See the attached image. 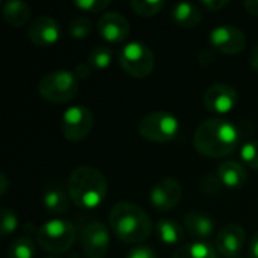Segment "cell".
<instances>
[{
	"label": "cell",
	"mask_w": 258,
	"mask_h": 258,
	"mask_svg": "<svg viewBox=\"0 0 258 258\" xmlns=\"http://www.w3.org/2000/svg\"><path fill=\"white\" fill-rule=\"evenodd\" d=\"M221 187H222V183H221L218 174H209L201 183V189L207 195H215V194L221 192Z\"/></svg>",
	"instance_id": "obj_30"
},
{
	"label": "cell",
	"mask_w": 258,
	"mask_h": 258,
	"mask_svg": "<svg viewBox=\"0 0 258 258\" xmlns=\"http://www.w3.org/2000/svg\"><path fill=\"white\" fill-rule=\"evenodd\" d=\"M48 258H59V257H48Z\"/></svg>",
	"instance_id": "obj_38"
},
{
	"label": "cell",
	"mask_w": 258,
	"mask_h": 258,
	"mask_svg": "<svg viewBox=\"0 0 258 258\" xmlns=\"http://www.w3.org/2000/svg\"><path fill=\"white\" fill-rule=\"evenodd\" d=\"M240 157L246 166L258 171V141L245 142L240 148Z\"/></svg>",
	"instance_id": "obj_27"
},
{
	"label": "cell",
	"mask_w": 258,
	"mask_h": 258,
	"mask_svg": "<svg viewBox=\"0 0 258 258\" xmlns=\"http://www.w3.org/2000/svg\"><path fill=\"white\" fill-rule=\"evenodd\" d=\"M76 227L65 219H51L36 231L38 245L48 254H65L76 242Z\"/></svg>",
	"instance_id": "obj_5"
},
{
	"label": "cell",
	"mask_w": 258,
	"mask_h": 258,
	"mask_svg": "<svg viewBox=\"0 0 258 258\" xmlns=\"http://www.w3.org/2000/svg\"><path fill=\"white\" fill-rule=\"evenodd\" d=\"M154 54L151 48L141 42L133 41L125 44L118 53L119 67L135 79H145L154 70Z\"/></svg>",
	"instance_id": "obj_7"
},
{
	"label": "cell",
	"mask_w": 258,
	"mask_h": 258,
	"mask_svg": "<svg viewBox=\"0 0 258 258\" xmlns=\"http://www.w3.org/2000/svg\"><path fill=\"white\" fill-rule=\"evenodd\" d=\"M249 63H251V67L258 71V45L251 51V56H249Z\"/></svg>",
	"instance_id": "obj_36"
},
{
	"label": "cell",
	"mask_w": 258,
	"mask_h": 258,
	"mask_svg": "<svg viewBox=\"0 0 258 258\" xmlns=\"http://www.w3.org/2000/svg\"><path fill=\"white\" fill-rule=\"evenodd\" d=\"M171 18L175 24L181 27H195L203 20V9L195 3L181 2L172 8Z\"/></svg>",
	"instance_id": "obj_18"
},
{
	"label": "cell",
	"mask_w": 258,
	"mask_h": 258,
	"mask_svg": "<svg viewBox=\"0 0 258 258\" xmlns=\"http://www.w3.org/2000/svg\"><path fill=\"white\" fill-rule=\"evenodd\" d=\"M42 100L62 104L71 101L79 91V79L74 71L70 70H54L45 74L38 86Z\"/></svg>",
	"instance_id": "obj_4"
},
{
	"label": "cell",
	"mask_w": 258,
	"mask_h": 258,
	"mask_svg": "<svg viewBox=\"0 0 258 258\" xmlns=\"http://www.w3.org/2000/svg\"><path fill=\"white\" fill-rule=\"evenodd\" d=\"M138 132L141 138L156 142V144H166L175 139L180 132L178 119L165 110H157L145 115L138 125Z\"/></svg>",
	"instance_id": "obj_6"
},
{
	"label": "cell",
	"mask_w": 258,
	"mask_h": 258,
	"mask_svg": "<svg viewBox=\"0 0 258 258\" xmlns=\"http://www.w3.org/2000/svg\"><path fill=\"white\" fill-rule=\"evenodd\" d=\"M5 21L12 27H23L30 18V8L23 0H9L2 9Z\"/></svg>",
	"instance_id": "obj_20"
},
{
	"label": "cell",
	"mask_w": 258,
	"mask_h": 258,
	"mask_svg": "<svg viewBox=\"0 0 258 258\" xmlns=\"http://www.w3.org/2000/svg\"><path fill=\"white\" fill-rule=\"evenodd\" d=\"M80 245L82 251L88 258H104L109 252L110 234L104 224L98 221H91L80 230Z\"/></svg>",
	"instance_id": "obj_9"
},
{
	"label": "cell",
	"mask_w": 258,
	"mask_h": 258,
	"mask_svg": "<svg viewBox=\"0 0 258 258\" xmlns=\"http://www.w3.org/2000/svg\"><path fill=\"white\" fill-rule=\"evenodd\" d=\"M35 243L29 237H20L8 246V258H33Z\"/></svg>",
	"instance_id": "obj_25"
},
{
	"label": "cell",
	"mask_w": 258,
	"mask_h": 258,
	"mask_svg": "<svg viewBox=\"0 0 258 258\" xmlns=\"http://www.w3.org/2000/svg\"><path fill=\"white\" fill-rule=\"evenodd\" d=\"M70 194L62 186H50L42 197L44 209L51 215H63L70 209Z\"/></svg>",
	"instance_id": "obj_19"
},
{
	"label": "cell",
	"mask_w": 258,
	"mask_h": 258,
	"mask_svg": "<svg viewBox=\"0 0 258 258\" xmlns=\"http://www.w3.org/2000/svg\"><path fill=\"white\" fill-rule=\"evenodd\" d=\"M239 101V95L231 85L227 83H215L206 89L203 103L204 107L216 115H225L231 112Z\"/></svg>",
	"instance_id": "obj_10"
},
{
	"label": "cell",
	"mask_w": 258,
	"mask_h": 258,
	"mask_svg": "<svg viewBox=\"0 0 258 258\" xmlns=\"http://www.w3.org/2000/svg\"><path fill=\"white\" fill-rule=\"evenodd\" d=\"M0 184H2L0 195H5L6 194V187H8V178H6L5 174H0Z\"/></svg>",
	"instance_id": "obj_37"
},
{
	"label": "cell",
	"mask_w": 258,
	"mask_h": 258,
	"mask_svg": "<svg viewBox=\"0 0 258 258\" xmlns=\"http://www.w3.org/2000/svg\"><path fill=\"white\" fill-rule=\"evenodd\" d=\"M17 228H18V218H17V215H15L11 209L3 207V209H2V227H0V234H2L3 237H6V236L15 233Z\"/></svg>",
	"instance_id": "obj_28"
},
{
	"label": "cell",
	"mask_w": 258,
	"mask_h": 258,
	"mask_svg": "<svg viewBox=\"0 0 258 258\" xmlns=\"http://www.w3.org/2000/svg\"><path fill=\"white\" fill-rule=\"evenodd\" d=\"M156 234L165 245H177L184 239L183 227L174 219H160L156 224Z\"/></svg>",
	"instance_id": "obj_21"
},
{
	"label": "cell",
	"mask_w": 258,
	"mask_h": 258,
	"mask_svg": "<svg viewBox=\"0 0 258 258\" xmlns=\"http://www.w3.org/2000/svg\"><path fill=\"white\" fill-rule=\"evenodd\" d=\"M240 128L231 121L224 118H209L198 125L194 135V147L206 157L222 159L234 153L240 144Z\"/></svg>",
	"instance_id": "obj_1"
},
{
	"label": "cell",
	"mask_w": 258,
	"mask_h": 258,
	"mask_svg": "<svg viewBox=\"0 0 258 258\" xmlns=\"http://www.w3.org/2000/svg\"><path fill=\"white\" fill-rule=\"evenodd\" d=\"M184 228L190 236L203 240L213 234L215 222L209 215H204L201 212H190L184 216Z\"/></svg>",
	"instance_id": "obj_17"
},
{
	"label": "cell",
	"mask_w": 258,
	"mask_h": 258,
	"mask_svg": "<svg viewBox=\"0 0 258 258\" xmlns=\"http://www.w3.org/2000/svg\"><path fill=\"white\" fill-rule=\"evenodd\" d=\"M86 62L89 63L91 68L103 71V70L109 68L110 63H112V51H110V48L106 47V45L94 47V48L89 51L88 60H86Z\"/></svg>",
	"instance_id": "obj_23"
},
{
	"label": "cell",
	"mask_w": 258,
	"mask_h": 258,
	"mask_svg": "<svg viewBox=\"0 0 258 258\" xmlns=\"http://www.w3.org/2000/svg\"><path fill=\"white\" fill-rule=\"evenodd\" d=\"M91 67H89V63L86 62H82V63H79L77 67H76V71H74V74L77 76V79H85V77H88L89 76V73H91Z\"/></svg>",
	"instance_id": "obj_33"
},
{
	"label": "cell",
	"mask_w": 258,
	"mask_h": 258,
	"mask_svg": "<svg viewBox=\"0 0 258 258\" xmlns=\"http://www.w3.org/2000/svg\"><path fill=\"white\" fill-rule=\"evenodd\" d=\"M127 258H157L156 252L150 248V246H136L133 248Z\"/></svg>",
	"instance_id": "obj_31"
},
{
	"label": "cell",
	"mask_w": 258,
	"mask_h": 258,
	"mask_svg": "<svg viewBox=\"0 0 258 258\" xmlns=\"http://www.w3.org/2000/svg\"><path fill=\"white\" fill-rule=\"evenodd\" d=\"M183 198V186L175 178H162L154 184L150 194L151 206L159 212H169L178 206Z\"/></svg>",
	"instance_id": "obj_12"
},
{
	"label": "cell",
	"mask_w": 258,
	"mask_h": 258,
	"mask_svg": "<svg viewBox=\"0 0 258 258\" xmlns=\"http://www.w3.org/2000/svg\"><path fill=\"white\" fill-rule=\"evenodd\" d=\"M109 222L113 234L128 245L145 242L153 231V222L145 210L128 201H121L112 207Z\"/></svg>",
	"instance_id": "obj_2"
},
{
	"label": "cell",
	"mask_w": 258,
	"mask_h": 258,
	"mask_svg": "<svg viewBox=\"0 0 258 258\" xmlns=\"http://www.w3.org/2000/svg\"><path fill=\"white\" fill-rule=\"evenodd\" d=\"M245 8L248 9L249 14L258 17V0H249V2H245Z\"/></svg>",
	"instance_id": "obj_35"
},
{
	"label": "cell",
	"mask_w": 258,
	"mask_h": 258,
	"mask_svg": "<svg viewBox=\"0 0 258 258\" xmlns=\"http://www.w3.org/2000/svg\"><path fill=\"white\" fill-rule=\"evenodd\" d=\"M227 5H230L228 0H203V2H201V6L206 8V9L210 11V12L221 11V9L225 8Z\"/></svg>",
	"instance_id": "obj_32"
},
{
	"label": "cell",
	"mask_w": 258,
	"mask_h": 258,
	"mask_svg": "<svg viewBox=\"0 0 258 258\" xmlns=\"http://www.w3.org/2000/svg\"><path fill=\"white\" fill-rule=\"evenodd\" d=\"M246 233L243 227L237 224H228L218 231L216 236V249L225 258L239 257L245 246Z\"/></svg>",
	"instance_id": "obj_15"
},
{
	"label": "cell",
	"mask_w": 258,
	"mask_h": 258,
	"mask_svg": "<svg viewBox=\"0 0 258 258\" xmlns=\"http://www.w3.org/2000/svg\"><path fill=\"white\" fill-rule=\"evenodd\" d=\"M27 36L38 47H50L59 41L60 26L50 15H38L29 24Z\"/></svg>",
	"instance_id": "obj_14"
},
{
	"label": "cell",
	"mask_w": 258,
	"mask_h": 258,
	"mask_svg": "<svg viewBox=\"0 0 258 258\" xmlns=\"http://www.w3.org/2000/svg\"><path fill=\"white\" fill-rule=\"evenodd\" d=\"M109 5H110L109 0H77V2H74L76 8H79L80 11H85V12H91V14L103 12L106 8H109Z\"/></svg>",
	"instance_id": "obj_29"
},
{
	"label": "cell",
	"mask_w": 258,
	"mask_h": 258,
	"mask_svg": "<svg viewBox=\"0 0 258 258\" xmlns=\"http://www.w3.org/2000/svg\"><path fill=\"white\" fill-rule=\"evenodd\" d=\"M222 186L230 189H240L248 181V172L243 165L234 160H225L218 166L216 171Z\"/></svg>",
	"instance_id": "obj_16"
},
{
	"label": "cell",
	"mask_w": 258,
	"mask_h": 258,
	"mask_svg": "<svg viewBox=\"0 0 258 258\" xmlns=\"http://www.w3.org/2000/svg\"><path fill=\"white\" fill-rule=\"evenodd\" d=\"M94 127V115L85 106L68 107L60 119L62 136L70 142H80L86 139Z\"/></svg>",
	"instance_id": "obj_8"
},
{
	"label": "cell",
	"mask_w": 258,
	"mask_h": 258,
	"mask_svg": "<svg viewBox=\"0 0 258 258\" xmlns=\"http://www.w3.org/2000/svg\"><path fill=\"white\" fill-rule=\"evenodd\" d=\"M100 36L110 42V44H119L124 42L130 35V23L128 20L119 14V12H104L97 24Z\"/></svg>",
	"instance_id": "obj_13"
},
{
	"label": "cell",
	"mask_w": 258,
	"mask_h": 258,
	"mask_svg": "<svg viewBox=\"0 0 258 258\" xmlns=\"http://www.w3.org/2000/svg\"><path fill=\"white\" fill-rule=\"evenodd\" d=\"M165 2L163 0H132L130 2V8L132 11L139 15V17H154L159 12H162V9L165 8Z\"/></svg>",
	"instance_id": "obj_24"
},
{
	"label": "cell",
	"mask_w": 258,
	"mask_h": 258,
	"mask_svg": "<svg viewBox=\"0 0 258 258\" xmlns=\"http://www.w3.org/2000/svg\"><path fill=\"white\" fill-rule=\"evenodd\" d=\"M249 255H251V258H258V233H255V236L251 240Z\"/></svg>",
	"instance_id": "obj_34"
},
{
	"label": "cell",
	"mask_w": 258,
	"mask_h": 258,
	"mask_svg": "<svg viewBox=\"0 0 258 258\" xmlns=\"http://www.w3.org/2000/svg\"><path fill=\"white\" fill-rule=\"evenodd\" d=\"M210 44L224 54H239L246 47V36L236 26L222 24L210 32Z\"/></svg>",
	"instance_id": "obj_11"
},
{
	"label": "cell",
	"mask_w": 258,
	"mask_h": 258,
	"mask_svg": "<svg viewBox=\"0 0 258 258\" xmlns=\"http://www.w3.org/2000/svg\"><path fill=\"white\" fill-rule=\"evenodd\" d=\"M92 32V23L86 17L74 18L68 26V33L73 39H85Z\"/></svg>",
	"instance_id": "obj_26"
},
{
	"label": "cell",
	"mask_w": 258,
	"mask_h": 258,
	"mask_svg": "<svg viewBox=\"0 0 258 258\" xmlns=\"http://www.w3.org/2000/svg\"><path fill=\"white\" fill-rule=\"evenodd\" d=\"M172 258H218L216 257V249L204 242V240H197L190 242L186 245H181Z\"/></svg>",
	"instance_id": "obj_22"
},
{
	"label": "cell",
	"mask_w": 258,
	"mask_h": 258,
	"mask_svg": "<svg viewBox=\"0 0 258 258\" xmlns=\"http://www.w3.org/2000/svg\"><path fill=\"white\" fill-rule=\"evenodd\" d=\"M67 190L74 206L83 210L100 207L109 192L106 177L92 166H77L68 177Z\"/></svg>",
	"instance_id": "obj_3"
}]
</instances>
